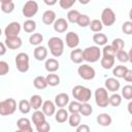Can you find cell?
Wrapping results in <instances>:
<instances>
[{"instance_id":"cell-57","label":"cell","mask_w":132,"mask_h":132,"mask_svg":"<svg viewBox=\"0 0 132 132\" xmlns=\"http://www.w3.org/2000/svg\"><path fill=\"white\" fill-rule=\"evenodd\" d=\"M2 34V31H1V28H0V35Z\"/></svg>"},{"instance_id":"cell-56","label":"cell","mask_w":132,"mask_h":132,"mask_svg":"<svg viewBox=\"0 0 132 132\" xmlns=\"http://www.w3.org/2000/svg\"><path fill=\"white\" fill-rule=\"evenodd\" d=\"M12 0H0V3H4V2H10Z\"/></svg>"},{"instance_id":"cell-15","label":"cell","mask_w":132,"mask_h":132,"mask_svg":"<svg viewBox=\"0 0 132 132\" xmlns=\"http://www.w3.org/2000/svg\"><path fill=\"white\" fill-rule=\"evenodd\" d=\"M16 126L21 132H31L32 131V126L31 122L27 118H21L16 122Z\"/></svg>"},{"instance_id":"cell-51","label":"cell","mask_w":132,"mask_h":132,"mask_svg":"<svg viewBox=\"0 0 132 132\" xmlns=\"http://www.w3.org/2000/svg\"><path fill=\"white\" fill-rule=\"evenodd\" d=\"M123 78H124L126 81H128V82H131V81H132V70L128 69V70L126 71V73L124 74Z\"/></svg>"},{"instance_id":"cell-22","label":"cell","mask_w":132,"mask_h":132,"mask_svg":"<svg viewBox=\"0 0 132 132\" xmlns=\"http://www.w3.org/2000/svg\"><path fill=\"white\" fill-rule=\"evenodd\" d=\"M111 122H112V119L108 113H100L97 117V123L100 126L107 127V126H109L111 124Z\"/></svg>"},{"instance_id":"cell-50","label":"cell","mask_w":132,"mask_h":132,"mask_svg":"<svg viewBox=\"0 0 132 132\" xmlns=\"http://www.w3.org/2000/svg\"><path fill=\"white\" fill-rule=\"evenodd\" d=\"M77 132H90V127L86 124H79L78 126L75 127Z\"/></svg>"},{"instance_id":"cell-44","label":"cell","mask_w":132,"mask_h":132,"mask_svg":"<svg viewBox=\"0 0 132 132\" xmlns=\"http://www.w3.org/2000/svg\"><path fill=\"white\" fill-rule=\"evenodd\" d=\"M80 105H81V103H80L79 101L74 100V101H72V102L69 103V105H68V110H69L71 113H73V112H79V110H80Z\"/></svg>"},{"instance_id":"cell-41","label":"cell","mask_w":132,"mask_h":132,"mask_svg":"<svg viewBox=\"0 0 132 132\" xmlns=\"http://www.w3.org/2000/svg\"><path fill=\"white\" fill-rule=\"evenodd\" d=\"M122 103V96L119 95V94H112L110 97H109V104L113 107H118L120 104Z\"/></svg>"},{"instance_id":"cell-34","label":"cell","mask_w":132,"mask_h":132,"mask_svg":"<svg viewBox=\"0 0 132 132\" xmlns=\"http://www.w3.org/2000/svg\"><path fill=\"white\" fill-rule=\"evenodd\" d=\"M127 70H128V68L126 66H124V65H118V66H116L113 68L112 74L116 77H118V78H123V76H124V74L126 73Z\"/></svg>"},{"instance_id":"cell-21","label":"cell","mask_w":132,"mask_h":132,"mask_svg":"<svg viewBox=\"0 0 132 132\" xmlns=\"http://www.w3.org/2000/svg\"><path fill=\"white\" fill-rule=\"evenodd\" d=\"M44 67H45V70L48 72H56L59 69V62L54 58H50L45 61Z\"/></svg>"},{"instance_id":"cell-10","label":"cell","mask_w":132,"mask_h":132,"mask_svg":"<svg viewBox=\"0 0 132 132\" xmlns=\"http://www.w3.org/2000/svg\"><path fill=\"white\" fill-rule=\"evenodd\" d=\"M20 32H21V25L18 22L9 23L6 26L5 30H4L5 37H15V36H19Z\"/></svg>"},{"instance_id":"cell-17","label":"cell","mask_w":132,"mask_h":132,"mask_svg":"<svg viewBox=\"0 0 132 132\" xmlns=\"http://www.w3.org/2000/svg\"><path fill=\"white\" fill-rule=\"evenodd\" d=\"M70 60L74 64H80L84 61V56H82V50L81 48H74L70 53Z\"/></svg>"},{"instance_id":"cell-32","label":"cell","mask_w":132,"mask_h":132,"mask_svg":"<svg viewBox=\"0 0 132 132\" xmlns=\"http://www.w3.org/2000/svg\"><path fill=\"white\" fill-rule=\"evenodd\" d=\"M18 107H19V110H20L22 113H24V114L29 113L30 110L32 109V108H31V105H30V102H29L28 100H25V99H23V100H21V101L19 102Z\"/></svg>"},{"instance_id":"cell-29","label":"cell","mask_w":132,"mask_h":132,"mask_svg":"<svg viewBox=\"0 0 132 132\" xmlns=\"http://www.w3.org/2000/svg\"><path fill=\"white\" fill-rule=\"evenodd\" d=\"M101 66L104 69H110L114 65V57H109V56H103L101 58Z\"/></svg>"},{"instance_id":"cell-28","label":"cell","mask_w":132,"mask_h":132,"mask_svg":"<svg viewBox=\"0 0 132 132\" xmlns=\"http://www.w3.org/2000/svg\"><path fill=\"white\" fill-rule=\"evenodd\" d=\"M44 121H45V114L43 113V111L36 109L35 112H33V114H32V122H33V124L36 126V125H38V124H40V123H42Z\"/></svg>"},{"instance_id":"cell-52","label":"cell","mask_w":132,"mask_h":132,"mask_svg":"<svg viewBox=\"0 0 132 132\" xmlns=\"http://www.w3.org/2000/svg\"><path fill=\"white\" fill-rule=\"evenodd\" d=\"M7 47H6V45H5V43H3V42H0V56H3V55H5L6 54V50Z\"/></svg>"},{"instance_id":"cell-24","label":"cell","mask_w":132,"mask_h":132,"mask_svg":"<svg viewBox=\"0 0 132 132\" xmlns=\"http://www.w3.org/2000/svg\"><path fill=\"white\" fill-rule=\"evenodd\" d=\"M68 111L66 109H64L63 107H61L60 109H58V111H56V116H55V119L58 123H65L67 120H68Z\"/></svg>"},{"instance_id":"cell-4","label":"cell","mask_w":132,"mask_h":132,"mask_svg":"<svg viewBox=\"0 0 132 132\" xmlns=\"http://www.w3.org/2000/svg\"><path fill=\"white\" fill-rule=\"evenodd\" d=\"M16 109V102L13 98H7L0 101V116H10Z\"/></svg>"},{"instance_id":"cell-14","label":"cell","mask_w":132,"mask_h":132,"mask_svg":"<svg viewBox=\"0 0 132 132\" xmlns=\"http://www.w3.org/2000/svg\"><path fill=\"white\" fill-rule=\"evenodd\" d=\"M41 107H42V111L45 114V117H52L56 112V104L51 100H46L42 102Z\"/></svg>"},{"instance_id":"cell-47","label":"cell","mask_w":132,"mask_h":132,"mask_svg":"<svg viewBox=\"0 0 132 132\" xmlns=\"http://www.w3.org/2000/svg\"><path fill=\"white\" fill-rule=\"evenodd\" d=\"M122 30H123V32H124L125 34H127V35L132 34V22H130V21L125 22V23L123 24V26H122Z\"/></svg>"},{"instance_id":"cell-25","label":"cell","mask_w":132,"mask_h":132,"mask_svg":"<svg viewBox=\"0 0 132 132\" xmlns=\"http://www.w3.org/2000/svg\"><path fill=\"white\" fill-rule=\"evenodd\" d=\"M45 79H46L47 86H51V87H56L60 84V77L55 72H50V74L46 75Z\"/></svg>"},{"instance_id":"cell-7","label":"cell","mask_w":132,"mask_h":132,"mask_svg":"<svg viewBox=\"0 0 132 132\" xmlns=\"http://www.w3.org/2000/svg\"><path fill=\"white\" fill-rule=\"evenodd\" d=\"M22 12H23L24 16L27 18V19L33 18L38 12V3L36 1H34V0H28L24 4Z\"/></svg>"},{"instance_id":"cell-5","label":"cell","mask_w":132,"mask_h":132,"mask_svg":"<svg viewBox=\"0 0 132 132\" xmlns=\"http://www.w3.org/2000/svg\"><path fill=\"white\" fill-rule=\"evenodd\" d=\"M95 102L99 107H106L109 105V96L105 88H98L95 91Z\"/></svg>"},{"instance_id":"cell-53","label":"cell","mask_w":132,"mask_h":132,"mask_svg":"<svg viewBox=\"0 0 132 132\" xmlns=\"http://www.w3.org/2000/svg\"><path fill=\"white\" fill-rule=\"evenodd\" d=\"M57 1H58V0H43V2H44L46 5H48V6L55 5V4L57 3Z\"/></svg>"},{"instance_id":"cell-27","label":"cell","mask_w":132,"mask_h":132,"mask_svg":"<svg viewBox=\"0 0 132 132\" xmlns=\"http://www.w3.org/2000/svg\"><path fill=\"white\" fill-rule=\"evenodd\" d=\"M93 41L97 45H105L107 43V36L105 34H103V33L96 32L93 35Z\"/></svg>"},{"instance_id":"cell-23","label":"cell","mask_w":132,"mask_h":132,"mask_svg":"<svg viewBox=\"0 0 132 132\" xmlns=\"http://www.w3.org/2000/svg\"><path fill=\"white\" fill-rule=\"evenodd\" d=\"M29 102H30L31 108H33V109L36 110V109H39V108L41 107L43 101H42L41 96H39V95H32V96L30 97Z\"/></svg>"},{"instance_id":"cell-42","label":"cell","mask_w":132,"mask_h":132,"mask_svg":"<svg viewBox=\"0 0 132 132\" xmlns=\"http://www.w3.org/2000/svg\"><path fill=\"white\" fill-rule=\"evenodd\" d=\"M90 22H91V20H90V18L87 14H80L79 18H78V20H77V22H76V24L79 27L85 28V27H88L89 26Z\"/></svg>"},{"instance_id":"cell-46","label":"cell","mask_w":132,"mask_h":132,"mask_svg":"<svg viewBox=\"0 0 132 132\" xmlns=\"http://www.w3.org/2000/svg\"><path fill=\"white\" fill-rule=\"evenodd\" d=\"M35 127H36L37 132H47V131H50V129H51V126H50V124H48L46 121H44V122H42V123L36 125Z\"/></svg>"},{"instance_id":"cell-30","label":"cell","mask_w":132,"mask_h":132,"mask_svg":"<svg viewBox=\"0 0 132 132\" xmlns=\"http://www.w3.org/2000/svg\"><path fill=\"white\" fill-rule=\"evenodd\" d=\"M80 113L79 112H73L68 117V122L70 127H76L80 124Z\"/></svg>"},{"instance_id":"cell-6","label":"cell","mask_w":132,"mask_h":132,"mask_svg":"<svg viewBox=\"0 0 132 132\" xmlns=\"http://www.w3.org/2000/svg\"><path fill=\"white\" fill-rule=\"evenodd\" d=\"M15 66L16 69L22 72L25 73L29 70V56L26 53H19L15 57Z\"/></svg>"},{"instance_id":"cell-18","label":"cell","mask_w":132,"mask_h":132,"mask_svg":"<svg viewBox=\"0 0 132 132\" xmlns=\"http://www.w3.org/2000/svg\"><path fill=\"white\" fill-rule=\"evenodd\" d=\"M69 103V96L66 93H60L55 97V104L58 107H65Z\"/></svg>"},{"instance_id":"cell-39","label":"cell","mask_w":132,"mask_h":132,"mask_svg":"<svg viewBox=\"0 0 132 132\" xmlns=\"http://www.w3.org/2000/svg\"><path fill=\"white\" fill-rule=\"evenodd\" d=\"M79 15H80V13H79L78 10H76V9H71V10H69L68 13H67V20H68V22H70V23H76L77 20H78V18H79Z\"/></svg>"},{"instance_id":"cell-2","label":"cell","mask_w":132,"mask_h":132,"mask_svg":"<svg viewBox=\"0 0 132 132\" xmlns=\"http://www.w3.org/2000/svg\"><path fill=\"white\" fill-rule=\"evenodd\" d=\"M72 95L75 100L82 103V102H89V100L92 97V92L89 88L77 85L72 89Z\"/></svg>"},{"instance_id":"cell-12","label":"cell","mask_w":132,"mask_h":132,"mask_svg":"<svg viewBox=\"0 0 132 132\" xmlns=\"http://www.w3.org/2000/svg\"><path fill=\"white\" fill-rule=\"evenodd\" d=\"M5 45L9 50H18L22 46V39L19 36L15 37H5Z\"/></svg>"},{"instance_id":"cell-54","label":"cell","mask_w":132,"mask_h":132,"mask_svg":"<svg viewBox=\"0 0 132 132\" xmlns=\"http://www.w3.org/2000/svg\"><path fill=\"white\" fill-rule=\"evenodd\" d=\"M90 1H91V0H78V2H79L80 4H82V5H86V4H88Z\"/></svg>"},{"instance_id":"cell-19","label":"cell","mask_w":132,"mask_h":132,"mask_svg":"<svg viewBox=\"0 0 132 132\" xmlns=\"http://www.w3.org/2000/svg\"><path fill=\"white\" fill-rule=\"evenodd\" d=\"M33 55L37 61H43V60H45V58L47 56V50L42 45H37L34 50Z\"/></svg>"},{"instance_id":"cell-31","label":"cell","mask_w":132,"mask_h":132,"mask_svg":"<svg viewBox=\"0 0 132 132\" xmlns=\"http://www.w3.org/2000/svg\"><path fill=\"white\" fill-rule=\"evenodd\" d=\"M23 29H24V31L27 32V33H32V32H34L35 29H36V22L33 21V20H31V19H28L27 21L24 22V24H23Z\"/></svg>"},{"instance_id":"cell-45","label":"cell","mask_w":132,"mask_h":132,"mask_svg":"<svg viewBox=\"0 0 132 132\" xmlns=\"http://www.w3.org/2000/svg\"><path fill=\"white\" fill-rule=\"evenodd\" d=\"M75 2H76V0H59V4H60L61 8H63V9L71 8L75 4Z\"/></svg>"},{"instance_id":"cell-55","label":"cell","mask_w":132,"mask_h":132,"mask_svg":"<svg viewBox=\"0 0 132 132\" xmlns=\"http://www.w3.org/2000/svg\"><path fill=\"white\" fill-rule=\"evenodd\" d=\"M131 106H132V103L131 102H129V104H128V110H129V112L131 113L132 111H131Z\"/></svg>"},{"instance_id":"cell-8","label":"cell","mask_w":132,"mask_h":132,"mask_svg":"<svg viewBox=\"0 0 132 132\" xmlns=\"http://www.w3.org/2000/svg\"><path fill=\"white\" fill-rule=\"evenodd\" d=\"M77 73L85 80H91V79H93L95 77V74H96L95 69L92 66L88 65V64L80 65L78 67V69H77Z\"/></svg>"},{"instance_id":"cell-38","label":"cell","mask_w":132,"mask_h":132,"mask_svg":"<svg viewBox=\"0 0 132 132\" xmlns=\"http://www.w3.org/2000/svg\"><path fill=\"white\" fill-rule=\"evenodd\" d=\"M116 56H117V58H118V60H119L120 62L127 63V62L131 61L130 54H128V53L125 52L124 50H121V51H119L118 53H116Z\"/></svg>"},{"instance_id":"cell-40","label":"cell","mask_w":132,"mask_h":132,"mask_svg":"<svg viewBox=\"0 0 132 132\" xmlns=\"http://www.w3.org/2000/svg\"><path fill=\"white\" fill-rule=\"evenodd\" d=\"M1 10L4 13H11L14 10V3H13V1L1 3Z\"/></svg>"},{"instance_id":"cell-48","label":"cell","mask_w":132,"mask_h":132,"mask_svg":"<svg viewBox=\"0 0 132 132\" xmlns=\"http://www.w3.org/2000/svg\"><path fill=\"white\" fill-rule=\"evenodd\" d=\"M102 54H103V56H109V57H116V53H114V51L112 50V47H111V45L109 44V45H104V47H103V50H102Z\"/></svg>"},{"instance_id":"cell-43","label":"cell","mask_w":132,"mask_h":132,"mask_svg":"<svg viewBox=\"0 0 132 132\" xmlns=\"http://www.w3.org/2000/svg\"><path fill=\"white\" fill-rule=\"evenodd\" d=\"M122 96L124 97V99L127 100H131L132 99V86L127 85L122 89Z\"/></svg>"},{"instance_id":"cell-13","label":"cell","mask_w":132,"mask_h":132,"mask_svg":"<svg viewBox=\"0 0 132 132\" xmlns=\"http://www.w3.org/2000/svg\"><path fill=\"white\" fill-rule=\"evenodd\" d=\"M53 26H54V30L56 32L63 33L68 29V22L63 18H59V19L55 20V22L53 23Z\"/></svg>"},{"instance_id":"cell-3","label":"cell","mask_w":132,"mask_h":132,"mask_svg":"<svg viewBox=\"0 0 132 132\" xmlns=\"http://www.w3.org/2000/svg\"><path fill=\"white\" fill-rule=\"evenodd\" d=\"M82 56H84V60L89 62V63H95L100 59L101 56V51L99 48V46L97 45H91L86 47L82 51Z\"/></svg>"},{"instance_id":"cell-26","label":"cell","mask_w":132,"mask_h":132,"mask_svg":"<svg viewBox=\"0 0 132 132\" xmlns=\"http://www.w3.org/2000/svg\"><path fill=\"white\" fill-rule=\"evenodd\" d=\"M33 85H34V87H35L36 89H38V90H43V89H45V88L47 87L46 79H45V77L42 76V75L36 76V77L34 78V80H33Z\"/></svg>"},{"instance_id":"cell-11","label":"cell","mask_w":132,"mask_h":132,"mask_svg":"<svg viewBox=\"0 0 132 132\" xmlns=\"http://www.w3.org/2000/svg\"><path fill=\"white\" fill-rule=\"evenodd\" d=\"M66 45L70 48H75L79 43V36L74 32H68L66 34Z\"/></svg>"},{"instance_id":"cell-35","label":"cell","mask_w":132,"mask_h":132,"mask_svg":"<svg viewBox=\"0 0 132 132\" xmlns=\"http://www.w3.org/2000/svg\"><path fill=\"white\" fill-rule=\"evenodd\" d=\"M93 112V107L91 104H89L88 102H82L80 105V110L79 113L84 117H88Z\"/></svg>"},{"instance_id":"cell-33","label":"cell","mask_w":132,"mask_h":132,"mask_svg":"<svg viewBox=\"0 0 132 132\" xmlns=\"http://www.w3.org/2000/svg\"><path fill=\"white\" fill-rule=\"evenodd\" d=\"M42 40H43V36H42V34H40V33H33V34L30 36V38H29L30 44L35 45V46L40 45L41 42H42Z\"/></svg>"},{"instance_id":"cell-16","label":"cell","mask_w":132,"mask_h":132,"mask_svg":"<svg viewBox=\"0 0 132 132\" xmlns=\"http://www.w3.org/2000/svg\"><path fill=\"white\" fill-rule=\"evenodd\" d=\"M105 89L110 92H117L120 89V81L114 77H108L105 79Z\"/></svg>"},{"instance_id":"cell-37","label":"cell","mask_w":132,"mask_h":132,"mask_svg":"<svg viewBox=\"0 0 132 132\" xmlns=\"http://www.w3.org/2000/svg\"><path fill=\"white\" fill-rule=\"evenodd\" d=\"M89 27H90V29L93 31V32H100L102 29H103V25H102V23H101V21L100 20H93V21H91L90 22V24H89Z\"/></svg>"},{"instance_id":"cell-9","label":"cell","mask_w":132,"mask_h":132,"mask_svg":"<svg viewBox=\"0 0 132 132\" xmlns=\"http://www.w3.org/2000/svg\"><path fill=\"white\" fill-rule=\"evenodd\" d=\"M100 21H101L102 25L109 27V26L113 25L116 22V13L113 12V10L111 8L106 7L101 12V20Z\"/></svg>"},{"instance_id":"cell-20","label":"cell","mask_w":132,"mask_h":132,"mask_svg":"<svg viewBox=\"0 0 132 132\" xmlns=\"http://www.w3.org/2000/svg\"><path fill=\"white\" fill-rule=\"evenodd\" d=\"M56 12L52 9H48V10H45L42 14V22L45 24V25H52L55 20H56Z\"/></svg>"},{"instance_id":"cell-1","label":"cell","mask_w":132,"mask_h":132,"mask_svg":"<svg viewBox=\"0 0 132 132\" xmlns=\"http://www.w3.org/2000/svg\"><path fill=\"white\" fill-rule=\"evenodd\" d=\"M47 45H48L51 54L54 57L58 58V57L62 56V54L64 52V41L60 37L54 36V37L50 38L47 41Z\"/></svg>"},{"instance_id":"cell-36","label":"cell","mask_w":132,"mask_h":132,"mask_svg":"<svg viewBox=\"0 0 132 132\" xmlns=\"http://www.w3.org/2000/svg\"><path fill=\"white\" fill-rule=\"evenodd\" d=\"M112 50L114 51V53H118L119 51L121 50H124V46H125V42L122 38H116L112 40V43L110 44Z\"/></svg>"},{"instance_id":"cell-49","label":"cell","mask_w":132,"mask_h":132,"mask_svg":"<svg viewBox=\"0 0 132 132\" xmlns=\"http://www.w3.org/2000/svg\"><path fill=\"white\" fill-rule=\"evenodd\" d=\"M9 71V65L5 61H0V76L7 74Z\"/></svg>"}]
</instances>
